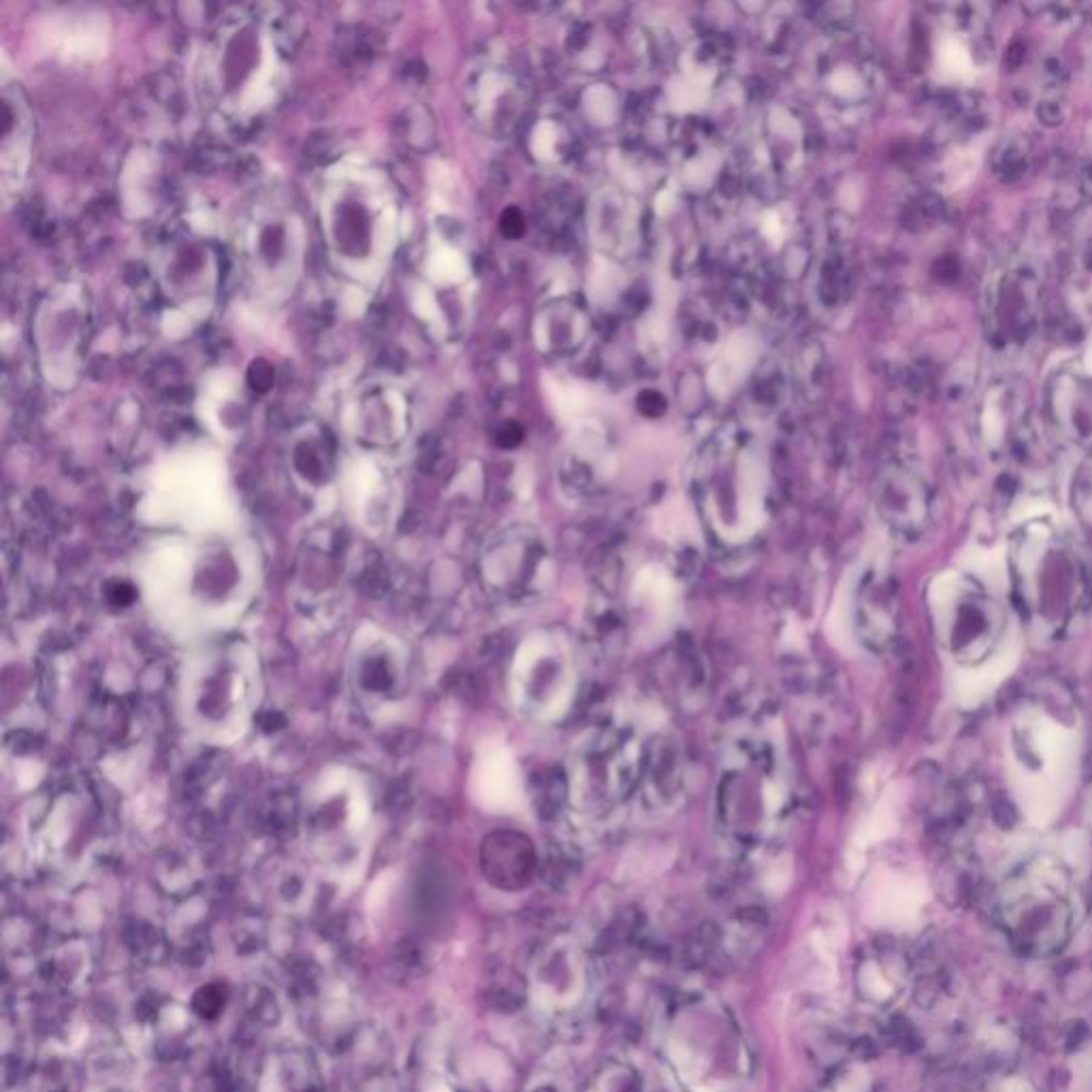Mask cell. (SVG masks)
Here are the masks:
<instances>
[{"label": "cell", "instance_id": "cell-1", "mask_svg": "<svg viewBox=\"0 0 1092 1092\" xmlns=\"http://www.w3.org/2000/svg\"><path fill=\"white\" fill-rule=\"evenodd\" d=\"M935 615L939 639L964 664L986 659L1005 629V611L998 602L962 577L939 589Z\"/></svg>", "mask_w": 1092, "mask_h": 1092}, {"label": "cell", "instance_id": "cell-2", "mask_svg": "<svg viewBox=\"0 0 1092 1092\" xmlns=\"http://www.w3.org/2000/svg\"><path fill=\"white\" fill-rule=\"evenodd\" d=\"M224 1008V988L218 984H210L198 988V992L192 998V1010L201 1018H216Z\"/></svg>", "mask_w": 1092, "mask_h": 1092}, {"label": "cell", "instance_id": "cell-3", "mask_svg": "<svg viewBox=\"0 0 1092 1092\" xmlns=\"http://www.w3.org/2000/svg\"><path fill=\"white\" fill-rule=\"evenodd\" d=\"M250 385L256 391H267L274 385V367L263 359L254 361L250 367Z\"/></svg>", "mask_w": 1092, "mask_h": 1092}, {"label": "cell", "instance_id": "cell-4", "mask_svg": "<svg viewBox=\"0 0 1092 1092\" xmlns=\"http://www.w3.org/2000/svg\"><path fill=\"white\" fill-rule=\"evenodd\" d=\"M109 602L113 607H131L137 593H135V587L129 585V583H113L109 585Z\"/></svg>", "mask_w": 1092, "mask_h": 1092}, {"label": "cell", "instance_id": "cell-5", "mask_svg": "<svg viewBox=\"0 0 1092 1092\" xmlns=\"http://www.w3.org/2000/svg\"><path fill=\"white\" fill-rule=\"evenodd\" d=\"M502 231L510 238H516L519 233H523V216L516 212V210H510L504 214L502 218Z\"/></svg>", "mask_w": 1092, "mask_h": 1092}, {"label": "cell", "instance_id": "cell-6", "mask_svg": "<svg viewBox=\"0 0 1092 1092\" xmlns=\"http://www.w3.org/2000/svg\"><path fill=\"white\" fill-rule=\"evenodd\" d=\"M261 724H263L265 732H274V730H280L284 726V717L280 713H269Z\"/></svg>", "mask_w": 1092, "mask_h": 1092}, {"label": "cell", "instance_id": "cell-7", "mask_svg": "<svg viewBox=\"0 0 1092 1092\" xmlns=\"http://www.w3.org/2000/svg\"><path fill=\"white\" fill-rule=\"evenodd\" d=\"M536 1092H555V1090H551V1088H540V1090H536Z\"/></svg>", "mask_w": 1092, "mask_h": 1092}]
</instances>
